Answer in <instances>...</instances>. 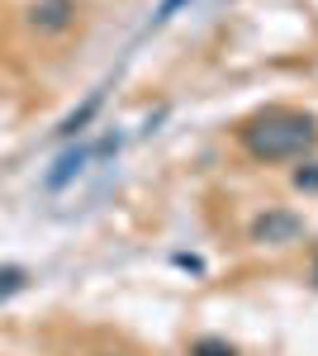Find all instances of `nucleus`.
Listing matches in <instances>:
<instances>
[{
  "label": "nucleus",
  "instance_id": "f257e3e1",
  "mask_svg": "<svg viewBox=\"0 0 318 356\" xmlns=\"http://www.w3.org/2000/svg\"><path fill=\"white\" fill-rule=\"evenodd\" d=\"M318 143V124L299 110H266L242 124V147L257 162H290Z\"/></svg>",
  "mask_w": 318,
  "mask_h": 356
},
{
  "label": "nucleus",
  "instance_id": "20e7f679",
  "mask_svg": "<svg viewBox=\"0 0 318 356\" xmlns=\"http://www.w3.org/2000/svg\"><path fill=\"white\" fill-rule=\"evenodd\" d=\"M95 110H100V95H90V100H86V105H81L77 114H67V119H62V129H57V134H62V138H77L81 129H86V124H90V119H95Z\"/></svg>",
  "mask_w": 318,
  "mask_h": 356
},
{
  "label": "nucleus",
  "instance_id": "9d476101",
  "mask_svg": "<svg viewBox=\"0 0 318 356\" xmlns=\"http://www.w3.org/2000/svg\"><path fill=\"white\" fill-rule=\"evenodd\" d=\"M314 275H318V266H314Z\"/></svg>",
  "mask_w": 318,
  "mask_h": 356
},
{
  "label": "nucleus",
  "instance_id": "39448f33",
  "mask_svg": "<svg viewBox=\"0 0 318 356\" xmlns=\"http://www.w3.org/2000/svg\"><path fill=\"white\" fill-rule=\"evenodd\" d=\"M81 162H86V152H72V157H62V162H57V171L48 176V191H62V186H67V181H72V176L81 171Z\"/></svg>",
  "mask_w": 318,
  "mask_h": 356
},
{
  "label": "nucleus",
  "instance_id": "1a4fd4ad",
  "mask_svg": "<svg viewBox=\"0 0 318 356\" xmlns=\"http://www.w3.org/2000/svg\"><path fill=\"white\" fill-rule=\"evenodd\" d=\"M181 5H186V0H166V5H161V15H157V19H171V15H176Z\"/></svg>",
  "mask_w": 318,
  "mask_h": 356
},
{
  "label": "nucleus",
  "instance_id": "0eeeda50",
  "mask_svg": "<svg viewBox=\"0 0 318 356\" xmlns=\"http://www.w3.org/2000/svg\"><path fill=\"white\" fill-rule=\"evenodd\" d=\"M294 186H299V191H309V195H318V162L299 166V171H294Z\"/></svg>",
  "mask_w": 318,
  "mask_h": 356
},
{
  "label": "nucleus",
  "instance_id": "6e6552de",
  "mask_svg": "<svg viewBox=\"0 0 318 356\" xmlns=\"http://www.w3.org/2000/svg\"><path fill=\"white\" fill-rule=\"evenodd\" d=\"M190 356H233V347H228V342H195Z\"/></svg>",
  "mask_w": 318,
  "mask_h": 356
},
{
  "label": "nucleus",
  "instance_id": "423d86ee",
  "mask_svg": "<svg viewBox=\"0 0 318 356\" xmlns=\"http://www.w3.org/2000/svg\"><path fill=\"white\" fill-rule=\"evenodd\" d=\"M24 280L29 275L19 271V266H0V300H10L15 290H24Z\"/></svg>",
  "mask_w": 318,
  "mask_h": 356
},
{
  "label": "nucleus",
  "instance_id": "7ed1b4c3",
  "mask_svg": "<svg viewBox=\"0 0 318 356\" xmlns=\"http://www.w3.org/2000/svg\"><path fill=\"white\" fill-rule=\"evenodd\" d=\"M299 233H304V223L294 219V214H285V209H266L262 219L252 223V243H271V247L294 243Z\"/></svg>",
  "mask_w": 318,
  "mask_h": 356
},
{
  "label": "nucleus",
  "instance_id": "f03ea898",
  "mask_svg": "<svg viewBox=\"0 0 318 356\" xmlns=\"http://www.w3.org/2000/svg\"><path fill=\"white\" fill-rule=\"evenodd\" d=\"M72 24H77V0H33L29 5V29L43 38H57Z\"/></svg>",
  "mask_w": 318,
  "mask_h": 356
}]
</instances>
